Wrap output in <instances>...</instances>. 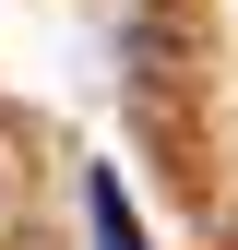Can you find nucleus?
<instances>
[{
  "label": "nucleus",
  "instance_id": "nucleus-1",
  "mask_svg": "<svg viewBox=\"0 0 238 250\" xmlns=\"http://www.w3.org/2000/svg\"><path fill=\"white\" fill-rule=\"evenodd\" d=\"M96 250H143V227H131V203H119V179H96Z\"/></svg>",
  "mask_w": 238,
  "mask_h": 250
}]
</instances>
